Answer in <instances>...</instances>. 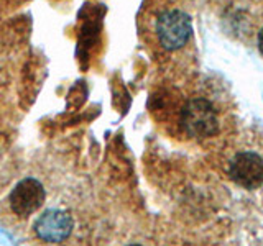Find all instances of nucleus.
<instances>
[{
    "instance_id": "f257e3e1",
    "label": "nucleus",
    "mask_w": 263,
    "mask_h": 246,
    "mask_svg": "<svg viewBox=\"0 0 263 246\" xmlns=\"http://www.w3.org/2000/svg\"><path fill=\"white\" fill-rule=\"evenodd\" d=\"M152 113L164 131L186 143H222L229 130V117L224 107L204 94L187 97H155Z\"/></svg>"
},
{
    "instance_id": "f03ea898",
    "label": "nucleus",
    "mask_w": 263,
    "mask_h": 246,
    "mask_svg": "<svg viewBox=\"0 0 263 246\" xmlns=\"http://www.w3.org/2000/svg\"><path fill=\"white\" fill-rule=\"evenodd\" d=\"M193 18L175 0H153L140 15V35L163 57H171L187 49L193 41Z\"/></svg>"
},
{
    "instance_id": "7ed1b4c3",
    "label": "nucleus",
    "mask_w": 263,
    "mask_h": 246,
    "mask_svg": "<svg viewBox=\"0 0 263 246\" xmlns=\"http://www.w3.org/2000/svg\"><path fill=\"white\" fill-rule=\"evenodd\" d=\"M220 171L243 191H263V143L229 138L219 150Z\"/></svg>"
},
{
    "instance_id": "20e7f679",
    "label": "nucleus",
    "mask_w": 263,
    "mask_h": 246,
    "mask_svg": "<svg viewBox=\"0 0 263 246\" xmlns=\"http://www.w3.org/2000/svg\"><path fill=\"white\" fill-rule=\"evenodd\" d=\"M46 189L36 177H23L8 192L4 203V215L10 225H25L43 209Z\"/></svg>"
},
{
    "instance_id": "39448f33",
    "label": "nucleus",
    "mask_w": 263,
    "mask_h": 246,
    "mask_svg": "<svg viewBox=\"0 0 263 246\" xmlns=\"http://www.w3.org/2000/svg\"><path fill=\"white\" fill-rule=\"evenodd\" d=\"M76 233V218L66 207H48L38 212L30 225L31 240L41 246H63Z\"/></svg>"
},
{
    "instance_id": "423d86ee",
    "label": "nucleus",
    "mask_w": 263,
    "mask_h": 246,
    "mask_svg": "<svg viewBox=\"0 0 263 246\" xmlns=\"http://www.w3.org/2000/svg\"><path fill=\"white\" fill-rule=\"evenodd\" d=\"M257 45H258V49H260V54L263 56V27L260 28L258 31V36H257Z\"/></svg>"
},
{
    "instance_id": "0eeeda50",
    "label": "nucleus",
    "mask_w": 263,
    "mask_h": 246,
    "mask_svg": "<svg viewBox=\"0 0 263 246\" xmlns=\"http://www.w3.org/2000/svg\"><path fill=\"white\" fill-rule=\"evenodd\" d=\"M127 246H142V244H138V243H134V244H127Z\"/></svg>"
}]
</instances>
